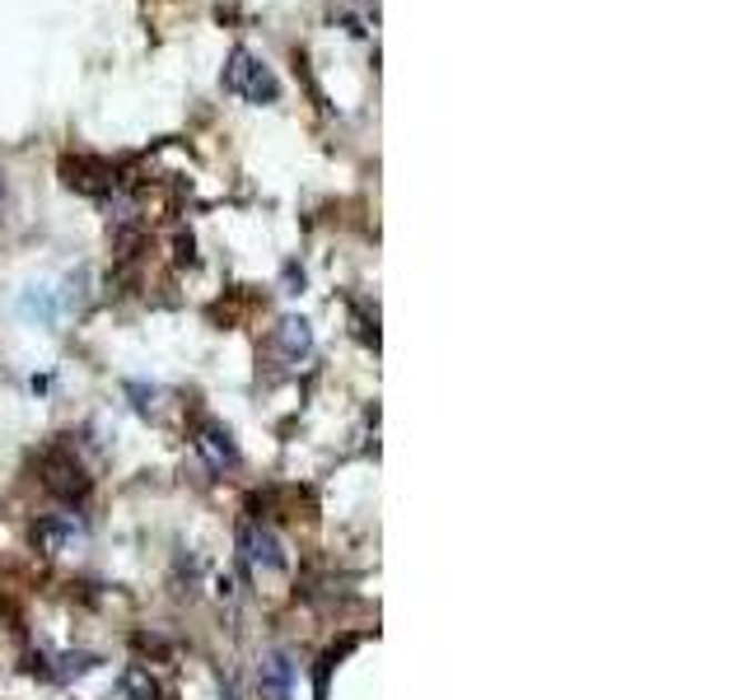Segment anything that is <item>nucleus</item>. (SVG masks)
<instances>
[{"instance_id":"nucleus-10","label":"nucleus","mask_w":747,"mask_h":700,"mask_svg":"<svg viewBox=\"0 0 747 700\" xmlns=\"http://www.w3.org/2000/svg\"><path fill=\"white\" fill-rule=\"evenodd\" d=\"M24 313H38L42 323H57V304H52L48 290H38V295H24Z\"/></svg>"},{"instance_id":"nucleus-3","label":"nucleus","mask_w":747,"mask_h":700,"mask_svg":"<svg viewBox=\"0 0 747 700\" xmlns=\"http://www.w3.org/2000/svg\"><path fill=\"white\" fill-rule=\"evenodd\" d=\"M48 490H52V495H61L65 505L84 500V490H89L84 467H80L75 458H52V463H48Z\"/></svg>"},{"instance_id":"nucleus-4","label":"nucleus","mask_w":747,"mask_h":700,"mask_svg":"<svg viewBox=\"0 0 747 700\" xmlns=\"http://www.w3.org/2000/svg\"><path fill=\"white\" fill-rule=\"evenodd\" d=\"M196 448H201V458H206L211 471H224V467L239 463V448H234L230 435L220 430V425H206V430H201V439H196Z\"/></svg>"},{"instance_id":"nucleus-9","label":"nucleus","mask_w":747,"mask_h":700,"mask_svg":"<svg viewBox=\"0 0 747 700\" xmlns=\"http://www.w3.org/2000/svg\"><path fill=\"white\" fill-rule=\"evenodd\" d=\"M89 668H99V659H94V653H65V659H61V668H57V677L65 682V677H84Z\"/></svg>"},{"instance_id":"nucleus-7","label":"nucleus","mask_w":747,"mask_h":700,"mask_svg":"<svg viewBox=\"0 0 747 700\" xmlns=\"http://www.w3.org/2000/svg\"><path fill=\"white\" fill-rule=\"evenodd\" d=\"M127 691L135 696V700H164V691H160V682L145 672V668H131L127 672Z\"/></svg>"},{"instance_id":"nucleus-5","label":"nucleus","mask_w":747,"mask_h":700,"mask_svg":"<svg viewBox=\"0 0 747 700\" xmlns=\"http://www.w3.org/2000/svg\"><path fill=\"white\" fill-rule=\"evenodd\" d=\"M290 682H294L290 653H271V659L262 663V691H266L271 700H290Z\"/></svg>"},{"instance_id":"nucleus-1","label":"nucleus","mask_w":747,"mask_h":700,"mask_svg":"<svg viewBox=\"0 0 747 700\" xmlns=\"http://www.w3.org/2000/svg\"><path fill=\"white\" fill-rule=\"evenodd\" d=\"M224 89L248 103H276L281 99V80L276 71L258 57V52H248V48H234L230 61H224Z\"/></svg>"},{"instance_id":"nucleus-2","label":"nucleus","mask_w":747,"mask_h":700,"mask_svg":"<svg viewBox=\"0 0 747 700\" xmlns=\"http://www.w3.org/2000/svg\"><path fill=\"white\" fill-rule=\"evenodd\" d=\"M239 551L253 570H285V551H281V537L271 532L258 518H243L239 524Z\"/></svg>"},{"instance_id":"nucleus-6","label":"nucleus","mask_w":747,"mask_h":700,"mask_svg":"<svg viewBox=\"0 0 747 700\" xmlns=\"http://www.w3.org/2000/svg\"><path fill=\"white\" fill-rule=\"evenodd\" d=\"M276 351H281L285 359H304V355L313 351V332H309V323H304V318H285V323L276 327Z\"/></svg>"},{"instance_id":"nucleus-8","label":"nucleus","mask_w":747,"mask_h":700,"mask_svg":"<svg viewBox=\"0 0 747 700\" xmlns=\"http://www.w3.org/2000/svg\"><path fill=\"white\" fill-rule=\"evenodd\" d=\"M33 537H38V541H42V547H48V551H61L65 541H75V524H42V528H38Z\"/></svg>"}]
</instances>
